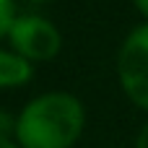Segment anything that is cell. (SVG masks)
<instances>
[{"instance_id": "6da1fadb", "label": "cell", "mask_w": 148, "mask_h": 148, "mask_svg": "<svg viewBox=\"0 0 148 148\" xmlns=\"http://www.w3.org/2000/svg\"><path fill=\"white\" fill-rule=\"evenodd\" d=\"M86 127V109L68 91H49L31 99L16 117L18 148H73Z\"/></svg>"}, {"instance_id": "7a4b0ae2", "label": "cell", "mask_w": 148, "mask_h": 148, "mask_svg": "<svg viewBox=\"0 0 148 148\" xmlns=\"http://www.w3.org/2000/svg\"><path fill=\"white\" fill-rule=\"evenodd\" d=\"M117 78L125 96L148 112V21L135 26L117 52Z\"/></svg>"}, {"instance_id": "3957f363", "label": "cell", "mask_w": 148, "mask_h": 148, "mask_svg": "<svg viewBox=\"0 0 148 148\" xmlns=\"http://www.w3.org/2000/svg\"><path fill=\"white\" fill-rule=\"evenodd\" d=\"M5 39L10 44V49L18 52L21 57H26L29 62H47V60L57 57V52L62 47L60 29L52 21H47L44 16H31V13L16 16Z\"/></svg>"}, {"instance_id": "277c9868", "label": "cell", "mask_w": 148, "mask_h": 148, "mask_svg": "<svg viewBox=\"0 0 148 148\" xmlns=\"http://www.w3.org/2000/svg\"><path fill=\"white\" fill-rule=\"evenodd\" d=\"M31 75H34V62H29L13 49H0V88L26 86Z\"/></svg>"}, {"instance_id": "5b68a950", "label": "cell", "mask_w": 148, "mask_h": 148, "mask_svg": "<svg viewBox=\"0 0 148 148\" xmlns=\"http://www.w3.org/2000/svg\"><path fill=\"white\" fill-rule=\"evenodd\" d=\"M13 21H16V5H13V0H0V39L8 36Z\"/></svg>"}, {"instance_id": "8992f818", "label": "cell", "mask_w": 148, "mask_h": 148, "mask_svg": "<svg viewBox=\"0 0 148 148\" xmlns=\"http://www.w3.org/2000/svg\"><path fill=\"white\" fill-rule=\"evenodd\" d=\"M135 148H148V122L140 127V133L135 138Z\"/></svg>"}, {"instance_id": "52a82bcc", "label": "cell", "mask_w": 148, "mask_h": 148, "mask_svg": "<svg viewBox=\"0 0 148 148\" xmlns=\"http://www.w3.org/2000/svg\"><path fill=\"white\" fill-rule=\"evenodd\" d=\"M0 148H18V143H16V138H13V135L0 133Z\"/></svg>"}, {"instance_id": "ba28073f", "label": "cell", "mask_w": 148, "mask_h": 148, "mask_svg": "<svg viewBox=\"0 0 148 148\" xmlns=\"http://www.w3.org/2000/svg\"><path fill=\"white\" fill-rule=\"evenodd\" d=\"M133 5H135V10L148 21V0H133Z\"/></svg>"}, {"instance_id": "9c48e42d", "label": "cell", "mask_w": 148, "mask_h": 148, "mask_svg": "<svg viewBox=\"0 0 148 148\" xmlns=\"http://www.w3.org/2000/svg\"><path fill=\"white\" fill-rule=\"evenodd\" d=\"M31 3H47V0H31Z\"/></svg>"}]
</instances>
